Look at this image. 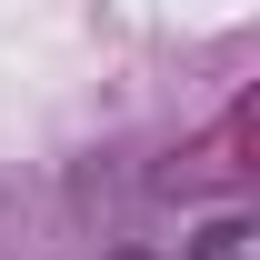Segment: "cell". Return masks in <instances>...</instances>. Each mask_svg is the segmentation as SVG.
<instances>
[{
    "instance_id": "6da1fadb",
    "label": "cell",
    "mask_w": 260,
    "mask_h": 260,
    "mask_svg": "<svg viewBox=\"0 0 260 260\" xmlns=\"http://www.w3.org/2000/svg\"><path fill=\"white\" fill-rule=\"evenodd\" d=\"M180 260H260V230H250V210H220V220H200L190 240H180Z\"/></svg>"
}]
</instances>
